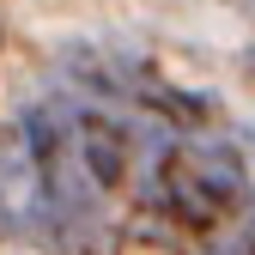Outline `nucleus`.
I'll return each instance as SVG.
<instances>
[{
  "mask_svg": "<svg viewBox=\"0 0 255 255\" xmlns=\"http://www.w3.org/2000/svg\"><path fill=\"white\" fill-rule=\"evenodd\" d=\"M30 152H37V164L55 158V122L49 116H30Z\"/></svg>",
  "mask_w": 255,
  "mask_h": 255,
  "instance_id": "nucleus-3",
  "label": "nucleus"
},
{
  "mask_svg": "<svg viewBox=\"0 0 255 255\" xmlns=\"http://www.w3.org/2000/svg\"><path fill=\"white\" fill-rule=\"evenodd\" d=\"M85 170H91L98 188H116L122 182V146H116V134H110L104 122H91V134H85Z\"/></svg>",
  "mask_w": 255,
  "mask_h": 255,
  "instance_id": "nucleus-1",
  "label": "nucleus"
},
{
  "mask_svg": "<svg viewBox=\"0 0 255 255\" xmlns=\"http://www.w3.org/2000/svg\"><path fill=\"white\" fill-rule=\"evenodd\" d=\"M73 79H79V85H91V91H98V98H116V73L104 67L98 55H85V49L73 55Z\"/></svg>",
  "mask_w": 255,
  "mask_h": 255,
  "instance_id": "nucleus-2",
  "label": "nucleus"
}]
</instances>
